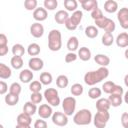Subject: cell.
<instances>
[{
  "instance_id": "obj_1",
  "label": "cell",
  "mask_w": 128,
  "mask_h": 128,
  "mask_svg": "<svg viewBox=\"0 0 128 128\" xmlns=\"http://www.w3.org/2000/svg\"><path fill=\"white\" fill-rule=\"evenodd\" d=\"M109 75V70L106 67H100L95 71H89L84 75V82L88 86H94L95 84L106 79Z\"/></svg>"
},
{
  "instance_id": "obj_2",
  "label": "cell",
  "mask_w": 128,
  "mask_h": 128,
  "mask_svg": "<svg viewBox=\"0 0 128 128\" xmlns=\"http://www.w3.org/2000/svg\"><path fill=\"white\" fill-rule=\"evenodd\" d=\"M61 47V32L58 29H52L48 34V48L51 51H59Z\"/></svg>"
},
{
  "instance_id": "obj_3",
  "label": "cell",
  "mask_w": 128,
  "mask_h": 128,
  "mask_svg": "<svg viewBox=\"0 0 128 128\" xmlns=\"http://www.w3.org/2000/svg\"><path fill=\"white\" fill-rule=\"evenodd\" d=\"M92 121V113L89 109H81L75 113L73 117V122L76 125L84 126L90 124Z\"/></svg>"
},
{
  "instance_id": "obj_4",
  "label": "cell",
  "mask_w": 128,
  "mask_h": 128,
  "mask_svg": "<svg viewBox=\"0 0 128 128\" xmlns=\"http://www.w3.org/2000/svg\"><path fill=\"white\" fill-rule=\"evenodd\" d=\"M109 119L110 114L108 111H97L93 117V123L96 128H105Z\"/></svg>"
},
{
  "instance_id": "obj_5",
  "label": "cell",
  "mask_w": 128,
  "mask_h": 128,
  "mask_svg": "<svg viewBox=\"0 0 128 128\" xmlns=\"http://www.w3.org/2000/svg\"><path fill=\"white\" fill-rule=\"evenodd\" d=\"M94 22H95V24H96V26L98 28L104 29L105 33H112L116 28L115 22L113 20L105 17V16L100 18V19H98V20H95Z\"/></svg>"
},
{
  "instance_id": "obj_6",
  "label": "cell",
  "mask_w": 128,
  "mask_h": 128,
  "mask_svg": "<svg viewBox=\"0 0 128 128\" xmlns=\"http://www.w3.org/2000/svg\"><path fill=\"white\" fill-rule=\"evenodd\" d=\"M43 96L51 106H58L60 104V97L55 88H47L44 91Z\"/></svg>"
},
{
  "instance_id": "obj_7",
  "label": "cell",
  "mask_w": 128,
  "mask_h": 128,
  "mask_svg": "<svg viewBox=\"0 0 128 128\" xmlns=\"http://www.w3.org/2000/svg\"><path fill=\"white\" fill-rule=\"evenodd\" d=\"M62 108L67 116H71L76 109V99L72 96L64 98V100L62 101Z\"/></svg>"
},
{
  "instance_id": "obj_8",
  "label": "cell",
  "mask_w": 128,
  "mask_h": 128,
  "mask_svg": "<svg viewBox=\"0 0 128 128\" xmlns=\"http://www.w3.org/2000/svg\"><path fill=\"white\" fill-rule=\"evenodd\" d=\"M52 122L56 126H60V127L66 126L68 124V116L65 113L56 111L52 115Z\"/></svg>"
},
{
  "instance_id": "obj_9",
  "label": "cell",
  "mask_w": 128,
  "mask_h": 128,
  "mask_svg": "<svg viewBox=\"0 0 128 128\" xmlns=\"http://www.w3.org/2000/svg\"><path fill=\"white\" fill-rule=\"evenodd\" d=\"M117 19L120 23V26L123 29H128V8H120L117 12Z\"/></svg>"
},
{
  "instance_id": "obj_10",
  "label": "cell",
  "mask_w": 128,
  "mask_h": 128,
  "mask_svg": "<svg viewBox=\"0 0 128 128\" xmlns=\"http://www.w3.org/2000/svg\"><path fill=\"white\" fill-rule=\"evenodd\" d=\"M37 111H38L39 117L42 118V119H47L49 117H52V115H53L52 107L49 104H42V105H40Z\"/></svg>"
},
{
  "instance_id": "obj_11",
  "label": "cell",
  "mask_w": 128,
  "mask_h": 128,
  "mask_svg": "<svg viewBox=\"0 0 128 128\" xmlns=\"http://www.w3.org/2000/svg\"><path fill=\"white\" fill-rule=\"evenodd\" d=\"M30 33L35 38H40L44 34V27L40 22H35L30 26Z\"/></svg>"
},
{
  "instance_id": "obj_12",
  "label": "cell",
  "mask_w": 128,
  "mask_h": 128,
  "mask_svg": "<svg viewBox=\"0 0 128 128\" xmlns=\"http://www.w3.org/2000/svg\"><path fill=\"white\" fill-rule=\"evenodd\" d=\"M28 66L32 71H40L44 66V62L39 57H32L28 62Z\"/></svg>"
},
{
  "instance_id": "obj_13",
  "label": "cell",
  "mask_w": 128,
  "mask_h": 128,
  "mask_svg": "<svg viewBox=\"0 0 128 128\" xmlns=\"http://www.w3.org/2000/svg\"><path fill=\"white\" fill-rule=\"evenodd\" d=\"M47 17H48V13H47V10L45 8L39 7L33 11V18L37 22H42V21L46 20Z\"/></svg>"
},
{
  "instance_id": "obj_14",
  "label": "cell",
  "mask_w": 128,
  "mask_h": 128,
  "mask_svg": "<svg viewBox=\"0 0 128 128\" xmlns=\"http://www.w3.org/2000/svg\"><path fill=\"white\" fill-rule=\"evenodd\" d=\"M82 8L85 11H94L98 8V2L96 0H81L80 1Z\"/></svg>"
},
{
  "instance_id": "obj_15",
  "label": "cell",
  "mask_w": 128,
  "mask_h": 128,
  "mask_svg": "<svg viewBox=\"0 0 128 128\" xmlns=\"http://www.w3.org/2000/svg\"><path fill=\"white\" fill-rule=\"evenodd\" d=\"M33 77H34L33 72L30 69H23L19 74V79L22 83H30Z\"/></svg>"
},
{
  "instance_id": "obj_16",
  "label": "cell",
  "mask_w": 128,
  "mask_h": 128,
  "mask_svg": "<svg viewBox=\"0 0 128 128\" xmlns=\"http://www.w3.org/2000/svg\"><path fill=\"white\" fill-rule=\"evenodd\" d=\"M111 107L110 101L107 98H99L96 101V109L97 111H108Z\"/></svg>"
},
{
  "instance_id": "obj_17",
  "label": "cell",
  "mask_w": 128,
  "mask_h": 128,
  "mask_svg": "<svg viewBox=\"0 0 128 128\" xmlns=\"http://www.w3.org/2000/svg\"><path fill=\"white\" fill-rule=\"evenodd\" d=\"M115 41H116L117 46L120 47V48L128 47V33L127 32H122V33L118 34Z\"/></svg>"
},
{
  "instance_id": "obj_18",
  "label": "cell",
  "mask_w": 128,
  "mask_h": 128,
  "mask_svg": "<svg viewBox=\"0 0 128 128\" xmlns=\"http://www.w3.org/2000/svg\"><path fill=\"white\" fill-rule=\"evenodd\" d=\"M54 19H55L56 23H58V24H65V22L69 19L68 12L65 10H59L54 15Z\"/></svg>"
},
{
  "instance_id": "obj_19",
  "label": "cell",
  "mask_w": 128,
  "mask_h": 128,
  "mask_svg": "<svg viewBox=\"0 0 128 128\" xmlns=\"http://www.w3.org/2000/svg\"><path fill=\"white\" fill-rule=\"evenodd\" d=\"M94 60L101 67H107L110 64V58L105 54H97L94 56Z\"/></svg>"
},
{
  "instance_id": "obj_20",
  "label": "cell",
  "mask_w": 128,
  "mask_h": 128,
  "mask_svg": "<svg viewBox=\"0 0 128 128\" xmlns=\"http://www.w3.org/2000/svg\"><path fill=\"white\" fill-rule=\"evenodd\" d=\"M37 110H38V109H37L36 104H34V103L31 102V101L26 102V103L24 104V106H23V112L26 113V114H28V115H30V116H33V115L36 113Z\"/></svg>"
},
{
  "instance_id": "obj_21",
  "label": "cell",
  "mask_w": 128,
  "mask_h": 128,
  "mask_svg": "<svg viewBox=\"0 0 128 128\" xmlns=\"http://www.w3.org/2000/svg\"><path fill=\"white\" fill-rule=\"evenodd\" d=\"M104 10L108 13H114L118 10V3L114 0H107L104 3Z\"/></svg>"
},
{
  "instance_id": "obj_22",
  "label": "cell",
  "mask_w": 128,
  "mask_h": 128,
  "mask_svg": "<svg viewBox=\"0 0 128 128\" xmlns=\"http://www.w3.org/2000/svg\"><path fill=\"white\" fill-rule=\"evenodd\" d=\"M78 57L82 60V61H88L91 58V51L89 48L87 47H81L78 50Z\"/></svg>"
},
{
  "instance_id": "obj_23",
  "label": "cell",
  "mask_w": 128,
  "mask_h": 128,
  "mask_svg": "<svg viewBox=\"0 0 128 128\" xmlns=\"http://www.w3.org/2000/svg\"><path fill=\"white\" fill-rule=\"evenodd\" d=\"M78 46H79V41H78V38L76 36H72L68 39L67 41V49L70 51V52H74L78 49Z\"/></svg>"
},
{
  "instance_id": "obj_24",
  "label": "cell",
  "mask_w": 128,
  "mask_h": 128,
  "mask_svg": "<svg viewBox=\"0 0 128 128\" xmlns=\"http://www.w3.org/2000/svg\"><path fill=\"white\" fill-rule=\"evenodd\" d=\"M12 75L11 69L5 65L4 63H0V78L1 79H8Z\"/></svg>"
},
{
  "instance_id": "obj_25",
  "label": "cell",
  "mask_w": 128,
  "mask_h": 128,
  "mask_svg": "<svg viewBox=\"0 0 128 128\" xmlns=\"http://www.w3.org/2000/svg\"><path fill=\"white\" fill-rule=\"evenodd\" d=\"M98 28L96 26H93V25H90V26H87L85 28V35L88 37V38H96L98 36Z\"/></svg>"
},
{
  "instance_id": "obj_26",
  "label": "cell",
  "mask_w": 128,
  "mask_h": 128,
  "mask_svg": "<svg viewBox=\"0 0 128 128\" xmlns=\"http://www.w3.org/2000/svg\"><path fill=\"white\" fill-rule=\"evenodd\" d=\"M108 99L110 101L111 106H113V107H119V106H121V104L123 102L122 96L116 95V94H110V96H109Z\"/></svg>"
},
{
  "instance_id": "obj_27",
  "label": "cell",
  "mask_w": 128,
  "mask_h": 128,
  "mask_svg": "<svg viewBox=\"0 0 128 128\" xmlns=\"http://www.w3.org/2000/svg\"><path fill=\"white\" fill-rule=\"evenodd\" d=\"M31 116L22 112L17 116V124H23V125H30L31 124Z\"/></svg>"
},
{
  "instance_id": "obj_28",
  "label": "cell",
  "mask_w": 128,
  "mask_h": 128,
  "mask_svg": "<svg viewBox=\"0 0 128 128\" xmlns=\"http://www.w3.org/2000/svg\"><path fill=\"white\" fill-rule=\"evenodd\" d=\"M40 51H41L40 46L37 43H31L27 47V53L30 56H37V55H39Z\"/></svg>"
},
{
  "instance_id": "obj_29",
  "label": "cell",
  "mask_w": 128,
  "mask_h": 128,
  "mask_svg": "<svg viewBox=\"0 0 128 128\" xmlns=\"http://www.w3.org/2000/svg\"><path fill=\"white\" fill-rule=\"evenodd\" d=\"M10 64H11V66H12L14 69L18 70V69H21V68L23 67V64H24V62H23V59H22V57L13 56V57L11 58V60H10Z\"/></svg>"
},
{
  "instance_id": "obj_30",
  "label": "cell",
  "mask_w": 128,
  "mask_h": 128,
  "mask_svg": "<svg viewBox=\"0 0 128 128\" xmlns=\"http://www.w3.org/2000/svg\"><path fill=\"white\" fill-rule=\"evenodd\" d=\"M39 80H40V82L42 83V85H49V84L52 83L53 77H52V75H51L49 72H42V73L40 74Z\"/></svg>"
},
{
  "instance_id": "obj_31",
  "label": "cell",
  "mask_w": 128,
  "mask_h": 128,
  "mask_svg": "<svg viewBox=\"0 0 128 128\" xmlns=\"http://www.w3.org/2000/svg\"><path fill=\"white\" fill-rule=\"evenodd\" d=\"M70 92H71V94H72L73 96H80V95L83 94L84 88H83V86H82L80 83H75V84H73V85L71 86Z\"/></svg>"
},
{
  "instance_id": "obj_32",
  "label": "cell",
  "mask_w": 128,
  "mask_h": 128,
  "mask_svg": "<svg viewBox=\"0 0 128 128\" xmlns=\"http://www.w3.org/2000/svg\"><path fill=\"white\" fill-rule=\"evenodd\" d=\"M5 103L9 106H14L18 103L19 101V96L17 95H14V94H11V93H8L6 96H5Z\"/></svg>"
},
{
  "instance_id": "obj_33",
  "label": "cell",
  "mask_w": 128,
  "mask_h": 128,
  "mask_svg": "<svg viewBox=\"0 0 128 128\" xmlns=\"http://www.w3.org/2000/svg\"><path fill=\"white\" fill-rule=\"evenodd\" d=\"M12 53H13V56L22 57L25 54V48L21 44H14L12 47Z\"/></svg>"
},
{
  "instance_id": "obj_34",
  "label": "cell",
  "mask_w": 128,
  "mask_h": 128,
  "mask_svg": "<svg viewBox=\"0 0 128 128\" xmlns=\"http://www.w3.org/2000/svg\"><path fill=\"white\" fill-rule=\"evenodd\" d=\"M69 84V80L68 77L66 75H59L56 79V85L59 88H66Z\"/></svg>"
},
{
  "instance_id": "obj_35",
  "label": "cell",
  "mask_w": 128,
  "mask_h": 128,
  "mask_svg": "<svg viewBox=\"0 0 128 128\" xmlns=\"http://www.w3.org/2000/svg\"><path fill=\"white\" fill-rule=\"evenodd\" d=\"M64 7L67 11L75 12L78 7V2L76 0H64Z\"/></svg>"
},
{
  "instance_id": "obj_36",
  "label": "cell",
  "mask_w": 128,
  "mask_h": 128,
  "mask_svg": "<svg viewBox=\"0 0 128 128\" xmlns=\"http://www.w3.org/2000/svg\"><path fill=\"white\" fill-rule=\"evenodd\" d=\"M82 17H83V13H82V11H80V10H76L75 12L72 13V16H70V19H71V21H72L75 25L78 26V25L80 24L81 20H82Z\"/></svg>"
},
{
  "instance_id": "obj_37",
  "label": "cell",
  "mask_w": 128,
  "mask_h": 128,
  "mask_svg": "<svg viewBox=\"0 0 128 128\" xmlns=\"http://www.w3.org/2000/svg\"><path fill=\"white\" fill-rule=\"evenodd\" d=\"M101 42L104 46H111L114 42V37L112 33H104V35L102 36Z\"/></svg>"
},
{
  "instance_id": "obj_38",
  "label": "cell",
  "mask_w": 128,
  "mask_h": 128,
  "mask_svg": "<svg viewBox=\"0 0 128 128\" xmlns=\"http://www.w3.org/2000/svg\"><path fill=\"white\" fill-rule=\"evenodd\" d=\"M101 94H102V91L98 87H92L88 91V96L91 99H99L101 97Z\"/></svg>"
},
{
  "instance_id": "obj_39",
  "label": "cell",
  "mask_w": 128,
  "mask_h": 128,
  "mask_svg": "<svg viewBox=\"0 0 128 128\" xmlns=\"http://www.w3.org/2000/svg\"><path fill=\"white\" fill-rule=\"evenodd\" d=\"M29 89H30L31 93H38L42 89V83L40 81H37V80L32 81L29 84Z\"/></svg>"
},
{
  "instance_id": "obj_40",
  "label": "cell",
  "mask_w": 128,
  "mask_h": 128,
  "mask_svg": "<svg viewBox=\"0 0 128 128\" xmlns=\"http://www.w3.org/2000/svg\"><path fill=\"white\" fill-rule=\"evenodd\" d=\"M43 4H44V8L46 10H50V11L55 10L58 6L57 0H44Z\"/></svg>"
},
{
  "instance_id": "obj_41",
  "label": "cell",
  "mask_w": 128,
  "mask_h": 128,
  "mask_svg": "<svg viewBox=\"0 0 128 128\" xmlns=\"http://www.w3.org/2000/svg\"><path fill=\"white\" fill-rule=\"evenodd\" d=\"M21 90H22L21 85H20L19 83H17V82L12 83V84L10 85V87H9V93L14 94V95H17V96H19V95H20Z\"/></svg>"
},
{
  "instance_id": "obj_42",
  "label": "cell",
  "mask_w": 128,
  "mask_h": 128,
  "mask_svg": "<svg viewBox=\"0 0 128 128\" xmlns=\"http://www.w3.org/2000/svg\"><path fill=\"white\" fill-rule=\"evenodd\" d=\"M37 4H38L37 0H25L24 1V7L28 11L36 10L37 9Z\"/></svg>"
},
{
  "instance_id": "obj_43",
  "label": "cell",
  "mask_w": 128,
  "mask_h": 128,
  "mask_svg": "<svg viewBox=\"0 0 128 128\" xmlns=\"http://www.w3.org/2000/svg\"><path fill=\"white\" fill-rule=\"evenodd\" d=\"M116 84L113 82V81H106V82H104V84L102 85V90L105 92V93H107V94H111L112 93V91H113V89H114V86H115Z\"/></svg>"
},
{
  "instance_id": "obj_44",
  "label": "cell",
  "mask_w": 128,
  "mask_h": 128,
  "mask_svg": "<svg viewBox=\"0 0 128 128\" xmlns=\"http://www.w3.org/2000/svg\"><path fill=\"white\" fill-rule=\"evenodd\" d=\"M42 99H43V95H42L40 92H38V93H31L30 100H31V102H33L34 104L40 103V102L42 101Z\"/></svg>"
},
{
  "instance_id": "obj_45",
  "label": "cell",
  "mask_w": 128,
  "mask_h": 128,
  "mask_svg": "<svg viewBox=\"0 0 128 128\" xmlns=\"http://www.w3.org/2000/svg\"><path fill=\"white\" fill-rule=\"evenodd\" d=\"M77 58H78V55H76L74 52H69L65 56V62L66 63H72V62L76 61Z\"/></svg>"
},
{
  "instance_id": "obj_46",
  "label": "cell",
  "mask_w": 128,
  "mask_h": 128,
  "mask_svg": "<svg viewBox=\"0 0 128 128\" xmlns=\"http://www.w3.org/2000/svg\"><path fill=\"white\" fill-rule=\"evenodd\" d=\"M91 17H92V18L94 19V21H95V20H98V19L104 17V15H103L102 11H101L99 8H97V9H95L94 11L91 12Z\"/></svg>"
},
{
  "instance_id": "obj_47",
  "label": "cell",
  "mask_w": 128,
  "mask_h": 128,
  "mask_svg": "<svg viewBox=\"0 0 128 128\" xmlns=\"http://www.w3.org/2000/svg\"><path fill=\"white\" fill-rule=\"evenodd\" d=\"M64 25H65V27H66V28H67L69 31H74V30H76V29H77V27H78L77 25H75V24H74V23L71 21L70 17H69V19H68V20L65 22V24H64Z\"/></svg>"
},
{
  "instance_id": "obj_48",
  "label": "cell",
  "mask_w": 128,
  "mask_h": 128,
  "mask_svg": "<svg viewBox=\"0 0 128 128\" xmlns=\"http://www.w3.org/2000/svg\"><path fill=\"white\" fill-rule=\"evenodd\" d=\"M34 128H47V123L45 120L38 119L34 123Z\"/></svg>"
},
{
  "instance_id": "obj_49",
  "label": "cell",
  "mask_w": 128,
  "mask_h": 128,
  "mask_svg": "<svg viewBox=\"0 0 128 128\" xmlns=\"http://www.w3.org/2000/svg\"><path fill=\"white\" fill-rule=\"evenodd\" d=\"M111 94H116V95H120V96H123V94H124V90H123V88L120 86V85H115L114 86V89H113V91H112V93Z\"/></svg>"
},
{
  "instance_id": "obj_50",
  "label": "cell",
  "mask_w": 128,
  "mask_h": 128,
  "mask_svg": "<svg viewBox=\"0 0 128 128\" xmlns=\"http://www.w3.org/2000/svg\"><path fill=\"white\" fill-rule=\"evenodd\" d=\"M121 124L124 128H128V113L124 112L121 115Z\"/></svg>"
},
{
  "instance_id": "obj_51",
  "label": "cell",
  "mask_w": 128,
  "mask_h": 128,
  "mask_svg": "<svg viewBox=\"0 0 128 128\" xmlns=\"http://www.w3.org/2000/svg\"><path fill=\"white\" fill-rule=\"evenodd\" d=\"M7 91H8V85L3 80H1L0 81V94L1 95H4Z\"/></svg>"
},
{
  "instance_id": "obj_52",
  "label": "cell",
  "mask_w": 128,
  "mask_h": 128,
  "mask_svg": "<svg viewBox=\"0 0 128 128\" xmlns=\"http://www.w3.org/2000/svg\"><path fill=\"white\" fill-rule=\"evenodd\" d=\"M7 44H8V39H7L6 35L3 34V33H1L0 34V47L7 46Z\"/></svg>"
},
{
  "instance_id": "obj_53",
  "label": "cell",
  "mask_w": 128,
  "mask_h": 128,
  "mask_svg": "<svg viewBox=\"0 0 128 128\" xmlns=\"http://www.w3.org/2000/svg\"><path fill=\"white\" fill-rule=\"evenodd\" d=\"M8 53V46L0 47V56H5Z\"/></svg>"
},
{
  "instance_id": "obj_54",
  "label": "cell",
  "mask_w": 128,
  "mask_h": 128,
  "mask_svg": "<svg viewBox=\"0 0 128 128\" xmlns=\"http://www.w3.org/2000/svg\"><path fill=\"white\" fill-rule=\"evenodd\" d=\"M15 128H31L30 125H23V124H16Z\"/></svg>"
},
{
  "instance_id": "obj_55",
  "label": "cell",
  "mask_w": 128,
  "mask_h": 128,
  "mask_svg": "<svg viewBox=\"0 0 128 128\" xmlns=\"http://www.w3.org/2000/svg\"><path fill=\"white\" fill-rule=\"evenodd\" d=\"M123 100H124V102L126 103V104H128V90L124 93V96H123Z\"/></svg>"
},
{
  "instance_id": "obj_56",
  "label": "cell",
  "mask_w": 128,
  "mask_h": 128,
  "mask_svg": "<svg viewBox=\"0 0 128 128\" xmlns=\"http://www.w3.org/2000/svg\"><path fill=\"white\" fill-rule=\"evenodd\" d=\"M124 84L126 87H128V74L125 75V77H124Z\"/></svg>"
},
{
  "instance_id": "obj_57",
  "label": "cell",
  "mask_w": 128,
  "mask_h": 128,
  "mask_svg": "<svg viewBox=\"0 0 128 128\" xmlns=\"http://www.w3.org/2000/svg\"><path fill=\"white\" fill-rule=\"evenodd\" d=\"M124 55H125V58H126V59H128V48L125 50V53H124Z\"/></svg>"
},
{
  "instance_id": "obj_58",
  "label": "cell",
  "mask_w": 128,
  "mask_h": 128,
  "mask_svg": "<svg viewBox=\"0 0 128 128\" xmlns=\"http://www.w3.org/2000/svg\"><path fill=\"white\" fill-rule=\"evenodd\" d=\"M0 128H4V127H3V125H0Z\"/></svg>"
}]
</instances>
